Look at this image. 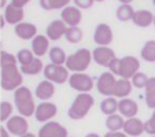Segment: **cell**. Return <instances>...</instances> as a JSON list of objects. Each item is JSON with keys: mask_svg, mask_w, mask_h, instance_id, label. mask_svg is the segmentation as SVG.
<instances>
[{"mask_svg": "<svg viewBox=\"0 0 155 137\" xmlns=\"http://www.w3.org/2000/svg\"><path fill=\"white\" fill-rule=\"evenodd\" d=\"M22 137H38V136H36V134H33V133H28V134H25V136H22Z\"/></svg>", "mask_w": 155, "mask_h": 137, "instance_id": "f6af8a7d", "label": "cell"}, {"mask_svg": "<svg viewBox=\"0 0 155 137\" xmlns=\"http://www.w3.org/2000/svg\"><path fill=\"white\" fill-rule=\"evenodd\" d=\"M135 10L130 4H121L120 7H117L115 10V17L120 22H128V21L133 19V15H135Z\"/></svg>", "mask_w": 155, "mask_h": 137, "instance_id": "f546056e", "label": "cell"}, {"mask_svg": "<svg viewBox=\"0 0 155 137\" xmlns=\"http://www.w3.org/2000/svg\"><path fill=\"white\" fill-rule=\"evenodd\" d=\"M113 29L110 28V25L107 24H99L95 28L94 32V41L97 44V47H108L113 43Z\"/></svg>", "mask_w": 155, "mask_h": 137, "instance_id": "7c38bea8", "label": "cell"}, {"mask_svg": "<svg viewBox=\"0 0 155 137\" xmlns=\"http://www.w3.org/2000/svg\"><path fill=\"white\" fill-rule=\"evenodd\" d=\"M103 137H128L124 132H107Z\"/></svg>", "mask_w": 155, "mask_h": 137, "instance_id": "f35d334b", "label": "cell"}, {"mask_svg": "<svg viewBox=\"0 0 155 137\" xmlns=\"http://www.w3.org/2000/svg\"><path fill=\"white\" fill-rule=\"evenodd\" d=\"M40 7L45 11H52V10H63L68 6H70V0H38Z\"/></svg>", "mask_w": 155, "mask_h": 137, "instance_id": "4316f807", "label": "cell"}, {"mask_svg": "<svg viewBox=\"0 0 155 137\" xmlns=\"http://www.w3.org/2000/svg\"><path fill=\"white\" fill-rule=\"evenodd\" d=\"M92 58H94L95 63H97L99 66L108 67L113 59H115L117 56L110 47H96L92 51Z\"/></svg>", "mask_w": 155, "mask_h": 137, "instance_id": "5bb4252c", "label": "cell"}, {"mask_svg": "<svg viewBox=\"0 0 155 137\" xmlns=\"http://www.w3.org/2000/svg\"><path fill=\"white\" fill-rule=\"evenodd\" d=\"M11 3L17 7H21V8H24L26 4L30 3V0H11Z\"/></svg>", "mask_w": 155, "mask_h": 137, "instance_id": "ab89813d", "label": "cell"}, {"mask_svg": "<svg viewBox=\"0 0 155 137\" xmlns=\"http://www.w3.org/2000/svg\"><path fill=\"white\" fill-rule=\"evenodd\" d=\"M144 130L150 136H155V110L152 111L150 119L144 122Z\"/></svg>", "mask_w": 155, "mask_h": 137, "instance_id": "d590c367", "label": "cell"}, {"mask_svg": "<svg viewBox=\"0 0 155 137\" xmlns=\"http://www.w3.org/2000/svg\"><path fill=\"white\" fill-rule=\"evenodd\" d=\"M68 25L64 24L62 19H55L51 24H48L47 30H45V36L50 38L51 41H56L59 38L64 37L66 30H68Z\"/></svg>", "mask_w": 155, "mask_h": 137, "instance_id": "9a60e30c", "label": "cell"}, {"mask_svg": "<svg viewBox=\"0 0 155 137\" xmlns=\"http://www.w3.org/2000/svg\"><path fill=\"white\" fill-rule=\"evenodd\" d=\"M58 114V107L52 102H41L37 106L35 113V118L40 123H47Z\"/></svg>", "mask_w": 155, "mask_h": 137, "instance_id": "30bf717a", "label": "cell"}, {"mask_svg": "<svg viewBox=\"0 0 155 137\" xmlns=\"http://www.w3.org/2000/svg\"><path fill=\"white\" fill-rule=\"evenodd\" d=\"M115 84H117V78L111 71H104L99 76L96 81V89L100 95L104 97H111L114 96V89Z\"/></svg>", "mask_w": 155, "mask_h": 137, "instance_id": "ba28073f", "label": "cell"}, {"mask_svg": "<svg viewBox=\"0 0 155 137\" xmlns=\"http://www.w3.org/2000/svg\"><path fill=\"white\" fill-rule=\"evenodd\" d=\"M118 111L124 118L129 119V118H135L139 113V104L133 99H121L118 102Z\"/></svg>", "mask_w": 155, "mask_h": 137, "instance_id": "d6986e66", "label": "cell"}, {"mask_svg": "<svg viewBox=\"0 0 155 137\" xmlns=\"http://www.w3.org/2000/svg\"><path fill=\"white\" fill-rule=\"evenodd\" d=\"M32 51L37 58H41L50 52V38L44 34H37L32 40Z\"/></svg>", "mask_w": 155, "mask_h": 137, "instance_id": "ffe728a7", "label": "cell"}, {"mask_svg": "<svg viewBox=\"0 0 155 137\" xmlns=\"http://www.w3.org/2000/svg\"><path fill=\"white\" fill-rule=\"evenodd\" d=\"M44 78L48 81L54 82V84H64L66 81H69L70 74L66 66H58V64H47L44 67Z\"/></svg>", "mask_w": 155, "mask_h": 137, "instance_id": "5b68a950", "label": "cell"}, {"mask_svg": "<svg viewBox=\"0 0 155 137\" xmlns=\"http://www.w3.org/2000/svg\"><path fill=\"white\" fill-rule=\"evenodd\" d=\"M14 104L18 110V114L25 118L35 115L36 108H37L32 90L28 86H19L17 90H14Z\"/></svg>", "mask_w": 155, "mask_h": 137, "instance_id": "7a4b0ae2", "label": "cell"}, {"mask_svg": "<svg viewBox=\"0 0 155 137\" xmlns=\"http://www.w3.org/2000/svg\"><path fill=\"white\" fill-rule=\"evenodd\" d=\"M61 19L69 28L78 26L82 21V12L78 7L76 6H68L66 8H63L61 11Z\"/></svg>", "mask_w": 155, "mask_h": 137, "instance_id": "4fadbf2b", "label": "cell"}, {"mask_svg": "<svg viewBox=\"0 0 155 137\" xmlns=\"http://www.w3.org/2000/svg\"><path fill=\"white\" fill-rule=\"evenodd\" d=\"M6 128L10 132V134H14L17 137H22L29 133V123L28 119L22 115H12L6 122Z\"/></svg>", "mask_w": 155, "mask_h": 137, "instance_id": "9c48e42d", "label": "cell"}, {"mask_svg": "<svg viewBox=\"0 0 155 137\" xmlns=\"http://www.w3.org/2000/svg\"><path fill=\"white\" fill-rule=\"evenodd\" d=\"M122 132L129 137H140L143 133H146V130H144V122L137 117L129 118V119L125 121Z\"/></svg>", "mask_w": 155, "mask_h": 137, "instance_id": "2e32d148", "label": "cell"}, {"mask_svg": "<svg viewBox=\"0 0 155 137\" xmlns=\"http://www.w3.org/2000/svg\"><path fill=\"white\" fill-rule=\"evenodd\" d=\"M0 137H10V132L7 130V128L4 125L0 126Z\"/></svg>", "mask_w": 155, "mask_h": 137, "instance_id": "60d3db41", "label": "cell"}, {"mask_svg": "<svg viewBox=\"0 0 155 137\" xmlns=\"http://www.w3.org/2000/svg\"><path fill=\"white\" fill-rule=\"evenodd\" d=\"M95 2H99V3H100V2H104V0H95Z\"/></svg>", "mask_w": 155, "mask_h": 137, "instance_id": "7dc6e473", "label": "cell"}, {"mask_svg": "<svg viewBox=\"0 0 155 137\" xmlns=\"http://www.w3.org/2000/svg\"><path fill=\"white\" fill-rule=\"evenodd\" d=\"M38 137H68L69 132L62 123L56 121H50V122L44 123L38 130Z\"/></svg>", "mask_w": 155, "mask_h": 137, "instance_id": "8fae6325", "label": "cell"}, {"mask_svg": "<svg viewBox=\"0 0 155 137\" xmlns=\"http://www.w3.org/2000/svg\"><path fill=\"white\" fill-rule=\"evenodd\" d=\"M140 56L143 60L155 63V40H148L144 44L140 51Z\"/></svg>", "mask_w": 155, "mask_h": 137, "instance_id": "4dcf8cb0", "label": "cell"}, {"mask_svg": "<svg viewBox=\"0 0 155 137\" xmlns=\"http://www.w3.org/2000/svg\"><path fill=\"white\" fill-rule=\"evenodd\" d=\"M14 32L15 36L22 40H33L37 36V28L35 24H30V22H21L15 26Z\"/></svg>", "mask_w": 155, "mask_h": 137, "instance_id": "44dd1931", "label": "cell"}, {"mask_svg": "<svg viewBox=\"0 0 155 137\" xmlns=\"http://www.w3.org/2000/svg\"><path fill=\"white\" fill-rule=\"evenodd\" d=\"M95 104V99L89 93H78L73 100L70 108L68 110V115L73 121H81L88 115L91 108Z\"/></svg>", "mask_w": 155, "mask_h": 137, "instance_id": "3957f363", "label": "cell"}, {"mask_svg": "<svg viewBox=\"0 0 155 137\" xmlns=\"http://www.w3.org/2000/svg\"><path fill=\"white\" fill-rule=\"evenodd\" d=\"M3 17H4V19H6L7 24L17 26L18 24H21V22L24 21L25 12H24V8L17 7V6H14L12 3H10V4H7V7L4 8Z\"/></svg>", "mask_w": 155, "mask_h": 137, "instance_id": "ac0fdd59", "label": "cell"}, {"mask_svg": "<svg viewBox=\"0 0 155 137\" xmlns=\"http://www.w3.org/2000/svg\"><path fill=\"white\" fill-rule=\"evenodd\" d=\"M0 6H2V8H6V0H0Z\"/></svg>", "mask_w": 155, "mask_h": 137, "instance_id": "ee69618b", "label": "cell"}, {"mask_svg": "<svg viewBox=\"0 0 155 137\" xmlns=\"http://www.w3.org/2000/svg\"><path fill=\"white\" fill-rule=\"evenodd\" d=\"M107 69H108V71H111L114 76H118V73H120V59L118 58L113 59V62L110 63V66H108Z\"/></svg>", "mask_w": 155, "mask_h": 137, "instance_id": "74e56055", "label": "cell"}, {"mask_svg": "<svg viewBox=\"0 0 155 137\" xmlns=\"http://www.w3.org/2000/svg\"><path fill=\"white\" fill-rule=\"evenodd\" d=\"M69 85L78 93H89L94 89V78L85 73H73L69 78Z\"/></svg>", "mask_w": 155, "mask_h": 137, "instance_id": "8992f818", "label": "cell"}, {"mask_svg": "<svg viewBox=\"0 0 155 137\" xmlns=\"http://www.w3.org/2000/svg\"><path fill=\"white\" fill-rule=\"evenodd\" d=\"M151 137H155V136H151Z\"/></svg>", "mask_w": 155, "mask_h": 137, "instance_id": "f907efd6", "label": "cell"}, {"mask_svg": "<svg viewBox=\"0 0 155 137\" xmlns=\"http://www.w3.org/2000/svg\"><path fill=\"white\" fill-rule=\"evenodd\" d=\"M132 22L139 28H148L150 25H154V14L148 10H137Z\"/></svg>", "mask_w": 155, "mask_h": 137, "instance_id": "7402d4cb", "label": "cell"}, {"mask_svg": "<svg viewBox=\"0 0 155 137\" xmlns=\"http://www.w3.org/2000/svg\"><path fill=\"white\" fill-rule=\"evenodd\" d=\"M48 56H50V62L52 64H58V66H63L66 64V60H68V55L64 52V50H62L61 47H52L48 52Z\"/></svg>", "mask_w": 155, "mask_h": 137, "instance_id": "f1b7e54d", "label": "cell"}, {"mask_svg": "<svg viewBox=\"0 0 155 137\" xmlns=\"http://www.w3.org/2000/svg\"><path fill=\"white\" fill-rule=\"evenodd\" d=\"M55 93V84L48 80L38 82L35 89V96L41 102H50V99Z\"/></svg>", "mask_w": 155, "mask_h": 137, "instance_id": "e0dca14e", "label": "cell"}, {"mask_svg": "<svg viewBox=\"0 0 155 137\" xmlns=\"http://www.w3.org/2000/svg\"><path fill=\"white\" fill-rule=\"evenodd\" d=\"M44 63L41 62L40 58H37L36 56L35 59H33L30 63L25 64V66H21V71H22V74L24 76H37V74H40L41 71H44Z\"/></svg>", "mask_w": 155, "mask_h": 137, "instance_id": "603a6c76", "label": "cell"}, {"mask_svg": "<svg viewBox=\"0 0 155 137\" xmlns=\"http://www.w3.org/2000/svg\"><path fill=\"white\" fill-rule=\"evenodd\" d=\"M0 67H2V76H0V85L4 90H17L22 86L24 74L18 69V59L12 54L7 51L0 52Z\"/></svg>", "mask_w": 155, "mask_h": 137, "instance_id": "6da1fadb", "label": "cell"}, {"mask_svg": "<svg viewBox=\"0 0 155 137\" xmlns=\"http://www.w3.org/2000/svg\"><path fill=\"white\" fill-rule=\"evenodd\" d=\"M0 19H2V24H0V25H2V28H3V26H4V24H6V19H4V17H2Z\"/></svg>", "mask_w": 155, "mask_h": 137, "instance_id": "bcb514c9", "label": "cell"}, {"mask_svg": "<svg viewBox=\"0 0 155 137\" xmlns=\"http://www.w3.org/2000/svg\"><path fill=\"white\" fill-rule=\"evenodd\" d=\"M144 99H146L147 107L155 110V77H150L144 88Z\"/></svg>", "mask_w": 155, "mask_h": 137, "instance_id": "484cf974", "label": "cell"}, {"mask_svg": "<svg viewBox=\"0 0 155 137\" xmlns=\"http://www.w3.org/2000/svg\"><path fill=\"white\" fill-rule=\"evenodd\" d=\"M133 0H120V3L121 4H130Z\"/></svg>", "mask_w": 155, "mask_h": 137, "instance_id": "b9f144b4", "label": "cell"}, {"mask_svg": "<svg viewBox=\"0 0 155 137\" xmlns=\"http://www.w3.org/2000/svg\"><path fill=\"white\" fill-rule=\"evenodd\" d=\"M92 60H94L92 51H89L88 48H80L74 54L68 56L66 67L69 71H73V73H84Z\"/></svg>", "mask_w": 155, "mask_h": 137, "instance_id": "277c9868", "label": "cell"}, {"mask_svg": "<svg viewBox=\"0 0 155 137\" xmlns=\"http://www.w3.org/2000/svg\"><path fill=\"white\" fill-rule=\"evenodd\" d=\"M140 71V62L136 56H124L120 59V73L118 76L124 80H132L136 73Z\"/></svg>", "mask_w": 155, "mask_h": 137, "instance_id": "52a82bcc", "label": "cell"}, {"mask_svg": "<svg viewBox=\"0 0 155 137\" xmlns=\"http://www.w3.org/2000/svg\"><path fill=\"white\" fill-rule=\"evenodd\" d=\"M94 3L95 0H74V6L78 7L80 10H89Z\"/></svg>", "mask_w": 155, "mask_h": 137, "instance_id": "8d00e7d4", "label": "cell"}, {"mask_svg": "<svg viewBox=\"0 0 155 137\" xmlns=\"http://www.w3.org/2000/svg\"><path fill=\"white\" fill-rule=\"evenodd\" d=\"M132 88H133V85H132V81H130V80H124V78L117 80V84H115V89H114V97L126 99V97L130 95Z\"/></svg>", "mask_w": 155, "mask_h": 137, "instance_id": "cb8c5ba5", "label": "cell"}, {"mask_svg": "<svg viewBox=\"0 0 155 137\" xmlns=\"http://www.w3.org/2000/svg\"><path fill=\"white\" fill-rule=\"evenodd\" d=\"M148 77H147L146 73H143V71H139V73H136L135 76H133V78L130 80L132 81V85L135 88H137V89H141V88H146L147 82H148Z\"/></svg>", "mask_w": 155, "mask_h": 137, "instance_id": "e575fe53", "label": "cell"}, {"mask_svg": "<svg viewBox=\"0 0 155 137\" xmlns=\"http://www.w3.org/2000/svg\"><path fill=\"white\" fill-rule=\"evenodd\" d=\"M36 58V55L33 54L32 50H26V48H22V50L18 51L17 54V59H18V63L21 66H25V64L30 63L33 59Z\"/></svg>", "mask_w": 155, "mask_h": 137, "instance_id": "836d02e7", "label": "cell"}, {"mask_svg": "<svg viewBox=\"0 0 155 137\" xmlns=\"http://www.w3.org/2000/svg\"><path fill=\"white\" fill-rule=\"evenodd\" d=\"M100 111H102V114L107 115V117L117 114V111H118V102H117V99H115L114 96L103 99L102 103H100Z\"/></svg>", "mask_w": 155, "mask_h": 137, "instance_id": "83f0119b", "label": "cell"}, {"mask_svg": "<svg viewBox=\"0 0 155 137\" xmlns=\"http://www.w3.org/2000/svg\"><path fill=\"white\" fill-rule=\"evenodd\" d=\"M85 137H100V136H99L97 133H88Z\"/></svg>", "mask_w": 155, "mask_h": 137, "instance_id": "7bdbcfd3", "label": "cell"}, {"mask_svg": "<svg viewBox=\"0 0 155 137\" xmlns=\"http://www.w3.org/2000/svg\"><path fill=\"white\" fill-rule=\"evenodd\" d=\"M125 121L121 114H114V115H110V117L106 118V128L108 132H120L124 130V125H125Z\"/></svg>", "mask_w": 155, "mask_h": 137, "instance_id": "d4e9b609", "label": "cell"}, {"mask_svg": "<svg viewBox=\"0 0 155 137\" xmlns=\"http://www.w3.org/2000/svg\"><path fill=\"white\" fill-rule=\"evenodd\" d=\"M12 110H14V106L10 102L0 103V121H2V123H6L12 117Z\"/></svg>", "mask_w": 155, "mask_h": 137, "instance_id": "d6a6232c", "label": "cell"}, {"mask_svg": "<svg viewBox=\"0 0 155 137\" xmlns=\"http://www.w3.org/2000/svg\"><path fill=\"white\" fill-rule=\"evenodd\" d=\"M64 38L69 41L70 44H77L82 40V30L80 29L78 26L74 28H68L66 30V34H64Z\"/></svg>", "mask_w": 155, "mask_h": 137, "instance_id": "1f68e13d", "label": "cell"}, {"mask_svg": "<svg viewBox=\"0 0 155 137\" xmlns=\"http://www.w3.org/2000/svg\"><path fill=\"white\" fill-rule=\"evenodd\" d=\"M152 4H154V7H155V0H152Z\"/></svg>", "mask_w": 155, "mask_h": 137, "instance_id": "681fc988", "label": "cell"}, {"mask_svg": "<svg viewBox=\"0 0 155 137\" xmlns=\"http://www.w3.org/2000/svg\"><path fill=\"white\" fill-rule=\"evenodd\" d=\"M154 26H155V14H154Z\"/></svg>", "mask_w": 155, "mask_h": 137, "instance_id": "c3c4849f", "label": "cell"}]
</instances>
